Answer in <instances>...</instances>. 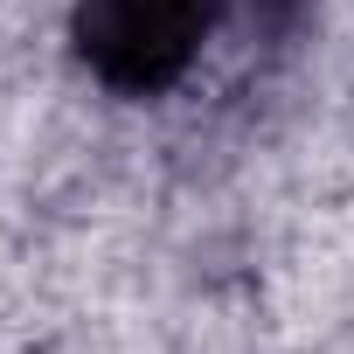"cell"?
<instances>
[{"label":"cell","instance_id":"cell-2","mask_svg":"<svg viewBox=\"0 0 354 354\" xmlns=\"http://www.w3.org/2000/svg\"><path fill=\"white\" fill-rule=\"evenodd\" d=\"M230 8L250 21V35L285 42V35H299V21H306V8H313V0H230Z\"/></svg>","mask_w":354,"mask_h":354},{"label":"cell","instance_id":"cell-1","mask_svg":"<svg viewBox=\"0 0 354 354\" xmlns=\"http://www.w3.org/2000/svg\"><path fill=\"white\" fill-rule=\"evenodd\" d=\"M230 0H70V56L111 97H167L223 35Z\"/></svg>","mask_w":354,"mask_h":354}]
</instances>
